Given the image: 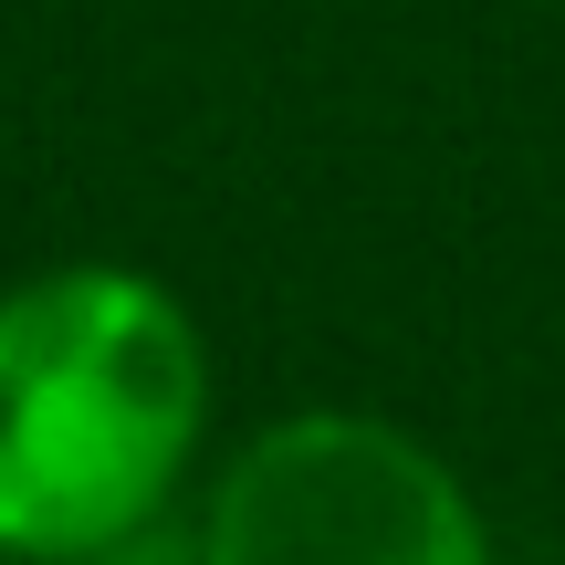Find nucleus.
<instances>
[{
  "instance_id": "f257e3e1",
  "label": "nucleus",
  "mask_w": 565,
  "mask_h": 565,
  "mask_svg": "<svg viewBox=\"0 0 565 565\" xmlns=\"http://www.w3.org/2000/svg\"><path fill=\"white\" fill-rule=\"evenodd\" d=\"M210 440V335L137 263H53L0 294V555L63 565L168 524Z\"/></svg>"
},
{
  "instance_id": "7ed1b4c3",
  "label": "nucleus",
  "mask_w": 565,
  "mask_h": 565,
  "mask_svg": "<svg viewBox=\"0 0 565 565\" xmlns=\"http://www.w3.org/2000/svg\"><path fill=\"white\" fill-rule=\"evenodd\" d=\"M63 565H200V534L168 513V524H137V534H116V545H84V555H63Z\"/></svg>"
},
{
  "instance_id": "f03ea898",
  "label": "nucleus",
  "mask_w": 565,
  "mask_h": 565,
  "mask_svg": "<svg viewBox=\"0 0 565 565\" xmlns=\"http://www.w3.org/2000/svg\"><path fill=\"white\" fill-rule=\"evenodd\" d=\"M200 565H503L450 450L377 408H282L200 492Z\"/></svg>"
}]
</instances>
